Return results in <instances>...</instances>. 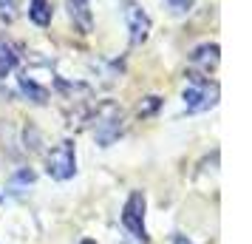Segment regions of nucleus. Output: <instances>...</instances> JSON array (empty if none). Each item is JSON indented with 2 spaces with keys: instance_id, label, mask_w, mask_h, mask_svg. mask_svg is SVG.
<instances>
[{
  "instance_id": "f257e3e1",
  "label": "nucleus",
  "mask_w": 252,
  "mask_h": 244,
  "mask_svg": "<svg viewBox=\"0 0 252 244\" xmlns=\"http://www.w3.org/2000/svg\"><path fill=\"white\" fill-rule=\"evenodd\" d=\"M74 174H77V151H74V142L63 139L48 153V176L57 182H65Z\"/></svg>"
},
{
  "instance_id": "f03ea898",
  "label": "nucleus",
  "mask_w": 252,
  "mask_h": 244,
  "mask_svg": "<svg viewBox=\"0 0 252 244\" xmlns=\"http://www.w3.org/2000/svg\"><path fill=\"white\" fill-rule=\"evenodd\" d=\"M218 103V85L216 82H207V80H193L187 88H184V105L187 111H207Z\"/></svg>"
},
{
  "instance_id": "7ed1b4c3",
  "label": "nucleus",
  "mask_w": 252,
  "mask_h": 244,
  "mask_svg": "<svg viewBox=\"0 0 252 244\" xmlns=\"http://www.w3.org/2000/svg\"><path fill=\"white\" fill-rule=\"evenodd\" d=\"M122 17L127 23V32H130V43L133 46H142L150 35V17L148 12L139 6L136 0H122Z\"/></svg>"
},
{
  "instance_id": "20e7f679",
  "label": "nucleus",
  "mask_w": 252,
  "mask_h": 244,
  "mask_svg": "<svg viewBox=\"0 0 252 244\" xmlns=\"http://www.w3.org/2000/svg\"><path fill=\"white\" fill-rule=\"evenodd\" d=\"M145 193L142 190H133L125 202V210H122V224L133 233L136 239H145Z\"/></svg>"
},
{
  "instance_id": "39448f33",
  "label": "nucleus",
  "mask_w": 252,
  "mask_h": 244,
  "mask_svg": "<svg viewBox=\"0 0 252 244\" xmlns=\"http://www.w3.org/2000/svg\"><path fill=\"white\" fill-rule=\"evenodd\" d=\"M68 3V14L74 26L80 29L82 35H91L94 32V14H91V3L88 0H65Z\"/></svg>"
},
{
  "instance_id": "423d86ee",
  "label": "nucleus",
  "mask_w": 252,
  "mask_h": 244,
  "mask_svg": "<svg viewBox=\"0 0 252 244\" xmlns=\"http://www.w3.org/2000/svg\"><path fill=\"white\" fill-rule=\"evenodd\" d=\"M218 46L216 43H204V46H198L190 54V63H193L195 69H201V71H210V69H216L218 66Z\"/></svg>"
},
{
  "instance_id": "0eeeda50",
  "label": "nucleus",
  "mask_w": 252,
  "mask_h": 244,
  "mask_svg": "<svg viewBox=\"0 0 252 244\" xmlns=\"http://www.w3.org/2000/svg\"><path fill=\"white\" fill-rule=\"evenodd\" d=\"M17 60H20L17 48H14L6 37H0V77H9V74L17 69Z\"/></svg>"
},
{
  "instance_id": "6e6552de",
  "label": "nucleus",
  "mask_w": 252,
  "mask_h": 244,
  "mask_svg": "<svg viewBox=\"0 0 252 244\" xmlns=\"http://www.w3.org/2000/svg\"><path fill=\"white\" fill-rule=\"evenodd\" d=\"M20 91H23L32 103H37V105H46L48 103V88L37 85L32 77H20Z\"/></svg>"
},
{
  "instance_id": "1a4fd4ad",
  "label": "nucleus",
  "mask_w": 252,
  "mask_h": 244,
  "mask_svg": "<svg viewBox=\"0 0 252 244\" xmlns=\"http://www.w3.org/2000/svg\"><path fill=\"white\" fill-rule=\"evenodd\" d=\"M29 20L37 26L51 23V6H48V0H32L29 3Z\"/></svg>"
},
{
  "instance_id": "9d476101",
  "label": "nucleus",
  "mask_w": 252,
  "mask_h": 244,
  "mask_svg": "<svg viewBox=\"0 0 252 244\" xmlns=\"http://www.w3.org/2000/svg\"><path fill=\"white\" fill-rule=\"evenodd\" d=\"M14 14H17V0H0V20L9 23L14 20Z\"/></svg>"
},
{
  "instance_id": "9b49d317",
  "label": "nucleus",
  "mask_w": 252,
  "mask_h": 244,
  "mask_svg": "<svg viewBox=\"0 0 252 244\" xmlns=\"http://www.w3.org/2000/svg\"><path fill=\"white\" fill-rule=\"evenodd\" d=\"M164 3H167V9L173 14H187L193 9V0H164Z\"/></svg>"
},
{
  "instance_id": "f8f14e48",
  "label": "nucleus",
  "mask_w": 252,
  "mask_h": 244,
  "mask_svg": "<svg viewBox=\"0 0 252 244\" xmlns=\"http://www.w3.org/2000/svg\"><path fill=\"white\" fill-rule=\"evenodd\" d=\"M32 182H34V174L32 171H20L12 179V190H17V187H23V185H32Z\"/></svg>"
},
{
  "instance_id": "ddd939ff",
  "label": "nucleus",
  "mask_w": 252,
  "mask_h": 244,
  "mask_svg": "<svg viewBox=\"0 0 252 244\" xmlns=\"http://www.w3.org/2000/svg\"><path fill=\"white\" fill-rule=\"evenodd\" d=\"M176 244H184V239H182V236H176ZM187 244H190V242H187Z\"/></svg>"
},
{
  "instance_id": "4468645a",
  "label": "nucleus",
  "mask_w": 252,
  "mask_h": 244,
  "mask_svg": "<svg viewBox=\"0 0 252 244\" xmlns=\"http://www.w3.org/2000/svg\"><path fill=\"white\" fill-rule=\"evenodd\" d=\"M82 244H94V242H91V239H88V242H82Z\"/></svg>"
}]
</instances>
